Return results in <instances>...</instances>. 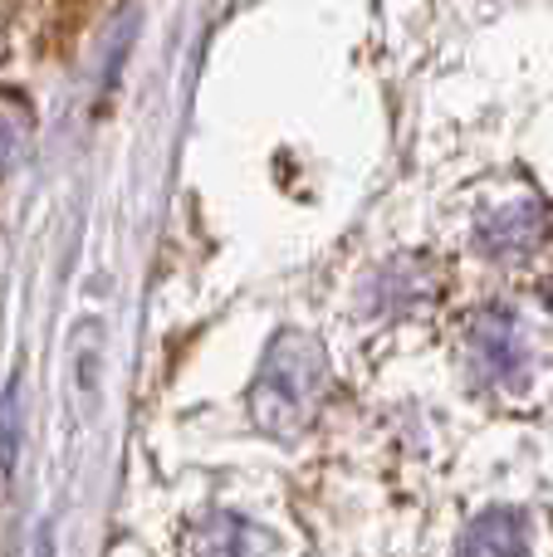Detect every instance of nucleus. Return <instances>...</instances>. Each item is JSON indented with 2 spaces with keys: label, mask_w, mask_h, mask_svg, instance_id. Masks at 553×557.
<instances>
[{
  "label": "nucleus",
  "mask_w": 553,
  "mask_h": 557,
  "mask_svg": "<svg viewBox=\"0 0 553 557\" xmlns=\"http://www.w3.org/2000/svg\"><path fill=\"white\" fill-rule=\"evenodd\" d=\"M329 392V357L309 333H280L250 386V416L265 435L290 441L319 416Z\"/></svg>",
  "instance_id": "nucleus-1"
},
{
  "label": "nucleus",
  "mask_w": 553,
  "mask_h": 557,
  "mask_svg": "<svg viewBox=\"0 0 553 557\" xmlns=\"http://www.w3.org/2000/svg\"><path fill=\"white\" fill-rule=\"evenodd\" d=\"M421 294H427V274H421L411 260H397L372 278L368 304H372V313H402V308H411Z\"/></svg>",
  "instance_id": "nucleus-6"
},
{
  "label": "nucleus",
  "mask_w": 553,
  "mask_h": 557,
  "mask_svg": "<svg viewBox=\"0 0 553 557\" xmlns=\"http://www.w3.org/2000/svg\"><path fill=\"white\" fill-rule=\"evenodd\" d=\"M255 539H260V533L245 519H235V513H211V519H201L192 529L186 557H250Z\"/></svg>",
  "instance_id": "nucleus-5"
},
{
  "label": "nucleus",
  "mask_w": 553,
  "mask_h": 557,
  "mask_svg": "<svg viewBox=\"0 0 553 557\" xmlns=\"http://www.w3.org/2000/svg\"><path fill=\"white\" fill-rule=\"evenodd\" d=\"M544 235H549V206L539 201L500 206L476 225V245L490 260H525V255H534L544 245Z\"/></svg>",
  "instance_id": "nucleus-3"
},
{
  "label": "nucleus",
  "mask_w": 553,
  "mask_h": 557,
  "mask_svg": "<svg viewBox=\"0 0 553 557\" xmlns=\"http://www.w3.org/2000/svg\"><path fill=\"white\" fill-rule=\"evenodd\" d=\"M466 362L486 386H525L534 367V343L515 308H480L466 327Z\"/></svg>",
  "instance_id": "nucleus-2"
},
{
  "label": "nucleus",
  "mask_w": 553,
  "mask_h": 557,
  "mask_svg": "<svg viewBox=\"0 0 553 557\" xmlns=\"http://www.w3.org/2000/svg\"><path fill=\"white\" fill-rule=\"evenodd\" d=\"M15 455H20V392L5 386L0 392V474H15Z\"/></svg>",
  "instance_id": "nucleus-7"
},
{
  "label": "nucleus",
  "mask_w": 553,
  "mask_h": 557,
  "mask_svg": "<svg viewBox=\"0 0 553 557\" xmlns=\"http://www.w3.org/2000/svg\"><path fill=\"white\" fill-rule=\"evenodd\" d=\"M529 553V519L519 509H486L466 523L456 557H525Z\"/></svg>",
  "instance_id": "nucleus-4"
}]
</instances>
